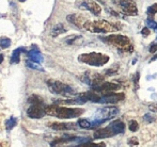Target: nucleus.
Here are the masks:
<instances>
[{"mask_svg": "<svg viewBox=\"0 0 157 147\" xmlns=\"http://www.w3.org/2000/svg\"><path fill=\"white\" fill-rule=\"evenodd\" d=\"M83 113L85 110L80 108H66L57 104L46 106V115L55 116L60 119H71V118L79 117Z\"/></svg>", "mask_w": 157, "mask_h": 147, "instance_id": "f257e3e1", "label": "nucleus"}, {"mask_svg": "<svg viewBox=\"0 0 157 147\" xmlns=\"http://www.w3.org/2000/svg\"><path fill=\"white\" fill-rule=\"evenodd\" d=\"M87 31L92 32V33H108V32H114L121 29V26L117 24L108 23L106 20H97V21H89L83 26Z\"/></svg>", "mask_w": 157, "mask_h": 147, "instance_id": "f03ea898", "label": "nucleus"}, {"mask_svg": "<svg viewBox=\"0 0 157 147\" xmlns=\"http://www.w3.org/2000/svg\"><path fill=\"white\" fill-rule=\"evenodd\" d=\"M101 39H103L104 43L114 46V47L122 50V51L129 52L132 51V48H134L130 39L127 36L121 35V34H110L108 36L101 37Z\"/></svg>", "mask_w": 157, "mask_h": 147, "instance_id": "7ed1b4c3", "label": "nucleus"}, {"mask_svg": "<svg viewBox=\"0 0 157 147\" xmlns=\"http://www.w3.org/2000/svg\"><path fill=\"white\" fill-rule=\"evenodd\" d=\"M78 61L90 66H103L109 62V57L101 52H88L78 57Z\"/></svg>", "mask_w": 157, "mask_h": 147, "instance_id": "20e7f679", "label": "nucleus"}, {"mask_svg": "<svg viewBox=\"0 0 157 147\" xmlns=\"http://www.w3.org/2000/svg\"><path fill=\"white\" fill-rule=\"evenodd\" d=\"M46 84H47L49 91L52 94H56V95L64 96V97H71V96L76 95V92L74 91L73 87H71L66 83L61 82V81L50 79V80H47Z\"/></svg>", "mask_w": 157, "mask_h": 147, "instance_id": "39448f33", "label": "nucleus"}, {"mask_svg": "<svg viewBox=\"0 0 157 147\" xmlns=\"http://www.w3.org/2000/svg\"><path fill=\"white\" fill-rule=\"evenodd\" d=\"M116 3L120 6L122 12L129 16H137L138 15V8L134 0H117Z\"/></svg>", "mask_w": 157, "mask_h": 147, "instance_id": "423d86ee", "label": "nucleus"}, {"mask_svg": "<svg viewBox=\"0 0 157 147\" xmlns=\"http://www.w3.org/2000/svg\"><path fill=\"white\" fill-rule=\"evenodd\" d=\"M27 115L30 118H33V119L42 118L44 115H46V106L44 105V102L31 104V106L27 110Z\"/></svg>", "mask_w": 157, "mask_h": 147, "instance_id": "0eeeda50", "label": "nucleus"}, {"mask_svg": "<svg viewBox=\"0 0 157 147\" xmlns=\"http://www.w3.org/2000/svg\"><path fill=\"white\" fill-rule=\"evenodd\" d=\"M121 89V85L117 84V83H113V82H104L99 83L98 85L96 86L92 87V90L97 93H101V94H110V93H113V92H117Z\"/></svg>", "mask_w": 157, "mask_h": 147, "instance_id": "6e6552de", "label": "nucleus"}, {"mask_svg": "<svg viewBox=\"0 0 157 147\" xmlns=\"http://www.w3.org/2000/svg\"><path fill=\"white\" fill-rule=\"evenodd\" d=\"M125 98L124 93H110V94H106V95L101 96V102L99 104H118L121 100H123Z\"/></svg>", "mask_w": 157, "mask_h": 147, "instance_id": "1a4fd4ad", "label": "nucleus"}, {"mask_svg": "<svg viewBox=\"0 0 157 147\" xmlns=\"http://www.w3.org/2000/svg\"><path fill=\"white\" fill-rule=\"evenodd\" d=\"M97 113H98V115L101 116V117H96V118H101V119H110V118L114 117L116 115H118L119 114V109L116 108V107H104V108H101L98 109V111H97Z\"/></svg>", "mask_w": 157, "mask_h": 147, "instance_id": "9d476101", "label": "nucleus"}, {"mask_svg": "<svg viewBox=\"0 0 157 147\" xmlns=\"http://www.w3.org/2000/svg\"><path fill=\"white\" fill-rule=\"evenodd\" d=\"M80 8L90 11L94 15H99L101 13V6L94 0H83L80 3Z\"/></svg>", "mask_w": 157, "mask_h": 147, "instance_id": "9b49d317", "label": "nucleus"}, {"mask_svg": "<svg viewBox=\"0 0 157 147\" xmlns=\"http://www.w3.org/2000/svg\"><path fill=\"white\" fill-rule=\"evenodd\" d=\"M66 20L73 24L77 28H83L85 24L87 23V18L80 14H70L66 16Z\"/></svg>", "mask_w": 157, "mask_h": 147, "instance_id": "f8f14e48", "label": "nucleus"}, {"mask_svg": "<svg viewBox=\"0 0 157 147\" xmlns=\"http://www.w3.org/2000/svg\"><path fill=\"white\" fill-rule=\"evenodd\" d=\"M48 127L57 131H67L76 129V125L74 123H50Z\"/></svg>", "mask_w": 157, "mask_h": 147, "instance_id": "ddd939ff", "label": "nucleus"}, {"mask_svg": "<svg viewBox=\"0 0 157 147\" xmlns=\"http://www.w3.org/2000/svg\"><path fill=\"white\" fill-rule=\"evenodd\" d=\"M113 135H117V134L113 132V130L108 126V127H106V128L97 129V130L94 132L93 138L95 140H101V139H106V138L113 137Z\"/></svg>", "mask_w": 157, "mask_h": 147, "instance_id": "4468645a", "label": "nucleus"}, {"mask_svg": "<svg viewBox=\"0 0 157 147\" xmlns=\"http://www.w3.org/2000/svg\"><path fill=\"white\" fill-rule=\"evenodd\" d=\"M79 97H81L86 102L87 101H92V102H97L99 104L101 102V96L98 95V93L95 91H90V92H85V93L79 94Z\"/></svg>", "mask_w": 157, "mask_h": 147, "instance_id": "2eb2a0df", "label": "nucleus"}, {"mask_svg": "<svg viewBox=\"0 0 157 147\" xmlns=\"http://www.w3.org/2000/svg\"><path fill=\"white\" fill-rule=\"evenodd\" d=\"M27 59L33 61L36 63H42L43 62V56H42L41 51L37 48H32L27 52Z\"/></svg>", "mask_w": 157, "mask_h": 147, "instance_id": "dca6fc26", "label": "nucleus"}, {"mask_svg": "<svg viewBox=\"0 0 157 147\" xmlns=\"http://www.w3.org/2000/svg\"><path fill=\"white\" fill-rule=\"evenodd\" d=\"M109 127L113 130L116 134H120V133H124L125 131V124L120 119L113 120L109 124Z\"/></svg>", "mask_w": 157, "mask_h": 147, "instance_id": "f3484780", "label": "nucleus"}, {"mask_svg": "<svg viewBox=\"0 0 157 147\" xmlns=\"http://www.w3.org/2000/svg\"><path fill=\"white\" fill-rule=\"evenodd\" d=\"M23 52H25V48L19 47L17 49H15L12 53V57H11V64H17V63L21 61V56Z\"/></svg>", "mask_w": 157, "mask_h": 147, "instance_id": "a211bd4d", "label": "nucleus"}, {"mask_svg": "<svg viewBox=\"0 0 157 147\" xmlns=\"http://www.w3.org/2000/svg\"><path fill=\"white\" fill-rule=\"evenodd\" d=\"M66 31H67V29H66V27L63 25V24H58V25H56L54 28H52V37H56V36L60 35V34L65 33Z\"/></svg>", "mask_w": 157, "mask_h": 147, "instance_id": "6ab92c4d", "label": "nucleus"}, {"mask_svg": "<svg viewBox=\"0 0 157 147\" xmlns=\"http://www.w3.org/2000/svg\"><path fill=\"white\" fill-rule=\"evenodd\" d=\"M80 41H82V36L80 35H70L64 39V42L68 45H74V44L79 43Z\"/></svg>", "mask_w": 157, "mask_h": 147, "instance_id": "aec40b11", "label": "nucleus"}, {"mask_svg": "<svg viewBox=\"0 0 157 147\" xmlns=\"http://www.w3.org/2000/svg\"><path fill=\"white\" fill-rule=\"evenodd\" d=\"M77 125L82 129H92L93 128V124H92V122H90V120H88V119H85V118H80V119H78Z\"/></svg>", "mask_w": 157, "mask_h": 147, "instance_id": "412c9836", "label": "nucleus"}, {"mask_svg": "<svg viewBox=\"0 0 157 147\" xmlns=\"http://www.w3.org/2000/svg\"><path fill=\"white\" fill-rule=\"evenodd\" d=\"M16 124H17V118L14 117V116H11V117H9L6 122V129L8 131H11L15 126H16Z\"/></svg>", "mask_w": 157, "mask_h": 147, "instance_id": "4be33fe9", "label": "nucleus"}, {"mask_svg": "<svg viewBox=\"0 0 157 147\" xmlns=\"http://www.w3.org/2000/svg\"><path fill=\"white\" fill-rule=\"evenodd\" d=\"M26 65H27V66L29 67V68L36 69V71H43V68H42V67L40 66V63L33 62V61L29 60V59H27V61H26Z\"/></svg>", "mask_w": 157, "mask_h": 147, "instance_id": "5701e85b", "label": "nucleus"}, {"mask_svg": "<svg viewBox=\"0 0 157 147\" xmlns=\"http://www.w3.org/2000/svg\"><path fill=\"white\" fill-rule=\"evenodd\" d=\"M11 46V39L9 37H1L0 39V48L1 49H6Z\"/></svg>", "mask_w": 157, "mask_h": 147, "instance_id": "b1692460", "label": "nucleus"}, {"mask_svg": "<svg viewBox=\"0 0 157 147\" xmlns=\"http://www.w3.org/2000/svg\"><path fill=\"white\" fill-rule=\"evenodd\" d=\"M128 128L132 132H136L139 129V125L136 120H129V124H128Z\"/></svg>", "mask_w": 157, "mask_h": 147, "instance_id": "393cba45", "label": "nucleus"}, {"mask_svg": "<svg viewBox=\"0 0 157 147\" xmlns=\"http://www.w3.org/2000/svg\"><path fill=\"white\" fill-rule=\"evenodd\" d=\"M28 101L30 104H36V102H43V99H42V97H40L37 95H32L31 97H29Z\"/></svg>", "mask_w": 157, "mask_h": 147, "instance_id": "a878e982", "label": "nucleus"}, {"mask_svg": "<svg viewBox=\"0 0 157 147\" xmlns=\"http://www.w3.org/2000/svg\"><path fill=\"white\" fill-rule=\"evenodd\" d=\"M147 14L151 15V16H154V15L157 13V3H154L152 4L151 6H149V9H147Z\"/></svg>", "mask_w": 157, "mask_h": 147, "instance_id": "bb28decb", "label": "nucleus"}, {"mask_svg": "<svg viewBox=\"0 0 157 147\" xmlns=\"http://www.w3.org/2000/svg\"><path fill=\"white\" fill-rule=\"evenodd\" d=\"M132 79H134V84H135V91H137L138 90V84H139V79H140V74L137 72L136 74L134 75V77H132Z\"/></svg>", "mask_w": 157, "mask_h": 147, "instance_id": "cd10ccee", "label": "nucleus"}, {"mask_svg": "<svg viewBox=\"0 0 157 147\" xmlns=\"http://www.w3.org/2000/svg\"><path fill=\"white\" fill-rule=\"evenodd\" d=\"M147 27L151 28V29H154V30L157 29V23H156V21H154L153 19L149 18L147 20Z\"/></svg>", "mask_w": 157, "mask_h": 147, "instance_id": "c85d7f7f", "label": "nucleus"}, {"mask_svg": "<svg viewBox=\"0 0 157 147\" xmlns=\"http://www.w3.org/2000/svg\"><path fill=\"white\" fill-rule=\"evenodd\" d=\"M78 146H82V147H96V146H106L105 144H96V143H88V142H86V143H81L79 144Z\"/></svg>", "mask_w": 157, "mask_h": 147, "instance_id": "c756f323", "label": "nucleus"}, {"mask_svg": "<svg viewBox=\"0 0 157 147\" xmlns=\"http://www.w3.org/2000/svg\"><path fill=\"white\" fill-rule=\"evenodd\" d=\"M143 119H144V122H147V123L155 122V117H153L151 114H145V115L143 116Z\"/></svg>", "mask_w": 157, "mask_h": 147, "instance_id": "7c9ffc66", "label": "nucleus"}, {"mask_svg": "<svg viewBox=\"0 0 157 147\" xmlns=\"http://www.w3.org/2000/svg\"><path fill=\"white\" fill-rule=\"evenodd\" d=\"M127 143L128 145H139V141L137 138H130V139L127 140Z\"/></svg>", "mask_w": 157, "mask_h": 147, "instance_id": "2f4dec72", "label": "nucleus"}, {"mask_svg": "<svg viewBox=\"0 0 157 147\" xmlns=\"http://www.w3.org/2000/svg\"><path fill=\"white\" fill-rule=\"evenodd\" d=\"M149 109L152 112H157V101L156 102H152L149 105Z\"/></svg>", "mask_w": 157, "mask_h": 147, "instance_id": "473e14b6", "label": "nucleus"}, {"mask_svg": "<svg viewBox=\"0 0 157 147\" xmlns=\"http://www.w3.org/2000/svg\"><path fill=\"white\" fill-rule=\"evenodd\" d=\"M141 34H142L143 36H149L150 35V29L149 27H144L142 30H141Z\"/></svg>", "mask_w": 157, "mask_h": 147, "instance_id": "72a5a7b5", "label": "nucleus"}, {"mask_svg": "<svg viewBox=\"0 0 157 147\" xmlns=\"http://www.w3.org/2000/svg\"><path fill=\"white\" fill-rule=\"evenodd\" d=\"M149 51L151 52V53H154V52H156V51H157V44H156V43H153L151 46H150Z\"/></svg>", "mask_w": 157, "mask_h": 147, "instance_id": "f704fd0d", "label": "nucleus"}, {"mask_svg": "<svg viewBox=\"0 0 157 147\" xmlns=\"http://www.w3.org/2000/svg\"><path fill=\"white\" fill-rule=\"evenodd\" d=\"M155 60H157V53L153 57V58L151 59V62H153V61H155Z\"/></svg>", "mask_w": 157, "mask_h": 147, "instance_id": "c9c22d12", "label": "nucleus"}, {"mask_svg": "<svg viewBox=\"0 0 157 147\" xmlns=\"http://www.w3.org/2000/svg\"><path fill=\"white\" fill-rule=\"evenodd\" d=\"M2 62H3V56L0 54V63H2Z\"/></svg>", "mask_w": 157, "mask_h": 147, "instance_id": "e433bc0d", "label": "nucleus"}, {"mask_svg": "<svg viewBox=\"0 0 157 147\" xmlns=\"http://www.w3.org/2000/svg\"><path fill=\"white\" fill-rule=\"evenodd\" d=\"M19 1H21V2H24V1H26V0H19Z\"/></svg>", "mask_w": 157, "mask_h": 147, "instance_id": "4c0bfd02", "label": "nucleus"}]
</instances>
